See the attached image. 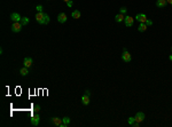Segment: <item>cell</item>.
Masks as SVG:
<instances>
[{"instance_id": "6", "label": "cell", "mask_w": 172, "mask_h": 127, "mask_svg": "<svg viewBox=\"0 0 172 127\" xmlns=\"http://www.w3.org/2000/svg\"><path fill=\"white\" fill-rule=\"evenodd\" d=\"M39 121H40V117L39 114H33L32 117H31V124L33 125V126H38L39 125Z\"/></svg>"}, {"instance_id": "16", "label": "cell", "mask_w": 172, "mask_h": 127, "mask_svg": "<svg viewBox=\"0 0 172 127\" xmlns=\"http://www.w3.org/2000/svg\"><path fill=\"white\" fill-rule=\"evenodd\" d=\"M20 73L22 76H27L28 73H29V68H27V66H23L22 69L20 70Z\"/></svg>"}, {"instance_id": "21", "label": "cell", "mask_w": 172, "mask_h": 127, "mask_svg": "<svg viewBox=\"0 0 172 127\" xmlns=\"http://www.w3.org/2000/svg\"><path fill=\"white\" fill-rule=\"evenodd\" d=\"M127 121H128V124H130V125L132 126L133 124L135 123V118H134V117H130V118L127 119Z\"/></svg>"}, {"instance_id": "31", "label": "cell", "mask_w": 172, "mask_h": 127, "mask_svg": "<svg viewBox=\"0 0 172 127\" xmlns=\"http://www.w3.org/2000/svg\"><path fill=\"white\" fill-rule=\"evenodd\" d=\"M171 50H172V47H171Z\"/></svg>"}, {"instance_id": "5", "label": "cell", "mask_w": 172, "mask_h": 127, "mask_svg": "<svg viewBox=\"0 0 172 127\" xmlns=\"http://www.w3.org/2000/svg\"><path fill=\"white\" fill-rule=\"evenodd\" d=\"M44 16L45 14L43 13V12H38V13L36 14V21L39 23V24H44Z\"/></svg>"}, {"instance_id": "24", "label": "cell", "mask_w": 172, "mask_h": 127, "mask_svg": "<svg viewBox=\"0 0 172 127\" xmlns=\"http://www.w3.org/2000/svg\"><path fill=\"white\" fill-rule=\"evenodd\" d=\"M36 9H37V12H43V6H41V5H38V6H37V7H36Z\"/></svg>"}, {"instance_id": "27", "label": "cell", "mask_w": 172, "mask_h": 127, "mask_svg": "<svg viewBox=\"0 0 172 127\" xmlns=\"http://www.w3.org/2000/svg\"><path fill=\"white\" fill-rule=\"evenodd\" d=\"M85 94H86V95H88V96H90V95H91V92H90L88 89H86V91H85Z\"/></svg>"}, {"instance_id": "3", "label": "cell", "mask_w": 172, "mask_h": 127, "mask_svg": "<svg viewBox=\"0 0 172 127\" xmlns=\"http://www.w3.org/2000/svg\"><path fill=\"white\" fill-rule=\"evenodd\" d=\"M22 28H23V25H22V23L21 22H13V25H12V31L13 32H20V31L22 30Z\"/></svg>"}, {"instance_id": "12", "label": "cell", "mask_w": 172, "mask_h": 127, "mask_svg": "<svg viewBox=\"0 0 172 127\" xmlns=\"http://www.w3.org/2000/svg\"><path fill=\"white\" fill-rule=\"evenodd\" d=\"M124 18H125V15L123 14H117L116 16H115V20H116V22L117 23H120V22H124Z\"/></svg>"}, {"instance_id": "22", "label": "cell", "mask_w": 172, "mask_h": 127, "mask_svg": "<svg viewBox=\"0 0 172 127\" xmlns=\"http://www.w3.org/2000/svg\"><path fill=\"white\" fill-rule=\"evenodd\" d=\"M33 111H35V112H39V111H40V105L39 104H36L35 106H33Z\"/></svg>"}, {"instance_id": "7", "label": "cell", "mask_w": 172, "mask_h": 127, "mask_svg": "<svg viewBox=\"0 0 172 127\" xmlns=\"http://www.w3.org/2000/svg\"><path fill=\"white\" fill-rule=\"evenodd\" d=\"M135 121H138V123H141V121H143L145 120V113L143 112H141V111H139V112H137V114H135Z\"/></svg>"}, {"instance_id": "23", "label": "cell", "mask_w": 172, "mask_h": 127, "mask_svg": "<svg viewBox=\"0 0 172 127\" xmlns=\"http://www.w3.org/2000/svg\"><path fill=\"white\" fill-rule=\"evenodd\" d=\"M126 12H127V9L125 8V7H122V8H120V10H119V13L123 14V15H125V14H126Z\"/></svg>"}, {"instance_id": "30", "label": "cell", "mask_w": 172, "mask_h": 127, "mask_svg": "<svg viewBox=\"0 0 172 127\" xmlns=\"http://www.w3.org/2000/svg\"><path fill=\"white\" fill-rule=\"evenodd\" d=\"M63 1H66V2H68V1H69V0H63Z\"/></svg>"}, {"instance_id": "10", "label": "cell", "mask_w": 172, "mask_h": 127, "mask_svg": "<svg viewBox=\"0 0 172 127\" xmlns=\"http://www.w3.org/2000/svg\"><path fill=\"white\" fill-rule=\"evenodd\" d=\"M10 20H12L13 22H21L22 17H21V15L18 13H13L10 15Z\"/></svg>"}, {"instance_id": "25", "label": "cell", "mask_w": 172, "mask_h": 127, "mask_svg": "<svg viewBox=\"0 0 172 127\" xmlns=\"http://www.w3.org/2000/svg\"><path fill=\"white\" fill-rule=\"evenodd\" d=\"M145 23H146V25H147V26H149V25H151V24H153V22H151L150 20H147Z\"/></svg>"}, {"instance_id": "9", "label": "cell", "mask_w": 172, "mask_h": 127, "mask_svg": "<svg viewBox=\"0 0 172 127\" xmlns=\"http://www.w3.org/2000/svg\"><path fill=\"white\" fill-rule=\"evenodd\" d=\"M68 17H67V14L66 13H60L57 15V21L60 23H66Z\"/></svg>"}, {"instance_id": "15", "label": "cell", "mask_w": 172, "mask_h": 127, "mask_svg": "<svg viewBox=\"0 0 172 127\" xmlns=\"http://www.w3.org/2000/svg\"><path fill=\"white\" fill-rule=\"evenodd\" d=\"M71 16H72V18L78 20V18H80V12H79V10H74V12H72V14H71Z\"/></svg>"}, {"instance_id": "17", "label": "cell", "mask_w": 172, "mask_h": 127, "mask_svg": "<svg viewBox=\"0 0 172 127\" xmlns=\"http://www.w3.org/2000/svg\"><path fill=\"white\" fill-rule=\"evenodd\" d=\"M138 30L140 31V32H145L147 30V25H146V23H140V25L138 28Z\"/></svg>"}, {"instance_id": "19", "label": "cell", "mask_w": 172, "mask_h": 127, "mask_svg": "<svg viewBox=\"0 0 172 127\" xmlns=\"http://www.w3.org/2000/svg\"><path fill=\"white\" fill-rule=\"evenodd\" d=\"M62 120H63V124H64L67 127L69 126V124H70V118H69V117H64V118H62Z\"/></svg>"}, {"instance_id": "29", "label": "cell", "mask_w": 172, "mask_h": 127, "mask_svg": "<svg viewBox=\"0 0 172 127\" xmlns=\"http://www.w3.org/2000/svg\"><path fill=\"white\" fill-rule=\"evenodd\" d=\"M169 58H170V61H172V55H170V57H169Z\"/></svg>"}, {"instance_id": "26", "label": "cell", "mask_w": 172, "mask_h": 127, "mask_svg": "<svg viewBox=\"0 0 172 127\" xmlns=\"http://www.w3.org/2000/svg\"><path fill=\"white\" fill-rule=\"evenodd\" d=\"M72 5H74V2H72L71 0H69V1L67 2V6H68V7H72Z\"/></svg>"}, {"instance_id": "2", "label": "cell", "mask_w": 172, "mask_h": 127, "mask_svg": "<svg viewBox=\"0 0 172 127\" xmlns=\"http://www.w3.org/2000/svg\"><path fill=\"white\" fill-rule=\"evenodd\" d=\"M122 60H123L124 62H126V63H128V62H131V60H132V57H131V54L126 50V48L123 49V54H122Z\"/></svg>"}, {"instance_id": "8", "label": "cell", "mask_w": 172, "mask_h": 127, "mask_svg": "<svg viewBox=\"0 0 172 127\" xmlns=\"http://www.w3.org/2000/svg\"><path fill=\"white\" fill-rule=\"evenodd\" d=\"M135 21L140 23H145L147 21V16H146V14H138L137 16H135Z\"/></svg>"}, {"instance_id": "13", "label": "cell", "mask_w": 172, "mask_h": 127, "mask_svg": "<svg viewBox=\"0 0 172 127\" xmlns=\"http://www.w3.org/2000/svg\"><path fill=\"white\" fill-rule=\"evenodd\" d=\"M82 103H83L84 105H88V104H90V96H88V95H86V94H85V95H83V96H82Z\"/></svg>"}, {"instance_id": "20", "label": "cell", "mask_w": 172, "mask_h": 127, "mask_svg": "<svg viewBox=\"0 0 172 127\" xmlns=\"http://www.w3.org/2000/svg\"><path fill=\"white\" fill-rule=\"evenodd\" d=\"M49 20H51V18H49V16L47 15V14H45V16H44V24H48Z\"/></svg>"}, {"instance_id": "1", "label": "cell", "mask_w": 172, "mask_h": 127, "mask_svg": "<svg viewBox=\"0 0 172 127\" xmlns=\"http://www.w3.org/2000/svg\"><path fill=\"white\" fill-rule=\"evenodd\" d=\"M51 121L53 123L54 126H57V127H67L64 124H63V120L61 118H57V117H53L51 119Z\"/></svg>"}, {"instance_id": "28", "label": "cell", "mask_w": 172, "mask_h": 127, "mask_svg": "<svg viewBox=\"0 0 172 127\" xmlns=\"http://www.w3.org/2000/svg\"><path fill=\"white\" fill-rule=\"evenodd\" d=\"M166 1H168V4H170L172 6V0H166Z\"/></svg>"}, {"instance_id": "14", "label": "cell", "mask_w": 172, "mask_h": 127, "mask_svg": "<svg viewBox=\"0 0 172 127\" xmlns=\"http://www.w3.org/2000/svg\"><path fill=\"white\" fill-rule=\"evenodd\" d=\"M166 4H168V1H166V0H157V1H156V6L159 7V8L165 7V5Z\"/></svg>"}, {"instance_id": "11", "label": "cell", "mask_w": 172, "mask_h": 127, "mask_svg": "<svg viewBox=\"0 0 172 127\" xmlns=\"http://www.w3.org/2000/svg\"><path fill=\"white\" fill-rule=\"evenodd\" d=\"M23 64H24V66H27V68H30L32 65V58L31 57H25L23 60Z\"/></svg>"}, {"instance_id": "18", "label": "cell", "mask_w": 172, "mask_h": 127, "mask_svg": "<svg viewBox=\"0 0 172 127\" xmlns=\"http://www.w3.org/2000/svg\"><path fill=\"white\" fill-rule=\"evenodd\" d=\"M29 22H30V21H29V18L25 17V16H24V17H22V20H21V23H22L23 26L27 25V24H29Z\"/></svg>"}, {"instance_id": "4", "label": "cell", "mask_w": 172, "mask_h": 127, "mask_svg": "<svg viewBox=\"0 0 172 127\" xmlns=\"http://www.w3.org/2000/svg\"><path fill=\"white\" fill-rule=\"evenodd\" d=\"M124 23L126 26H132L133 23H134V18L130 15H125V18H124Z\"/></svg>"}]
</instances>
